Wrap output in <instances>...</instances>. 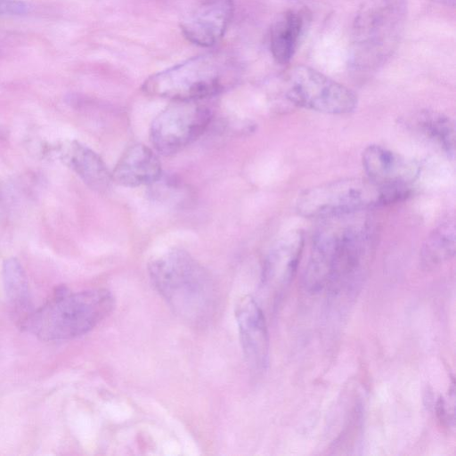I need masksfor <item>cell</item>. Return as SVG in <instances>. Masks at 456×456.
<instances>
[{"label": "cell", "mask_w": 456, "mask_h": 456, "mask_svg": "<svg viewBox=\"0 0 456 456\" xmlns=\"http://www.w3.org/2000/svg\"><path fill=\"white\" fill-rule=\"evenodd\" d=\"M239 69L220 54L208 53L190 58L149 77L142 91L172 101H201L236 84Z\"/></svg>", "instance_id": "cell-5"}, {"label": "cell", "mask_w": 456, "mask_h": 456, "mask_svg": "<svg viewBox=\"0 0 456 456\" xmlns=\"http://www.w3.org/2000/svg\"><path fill=\"white\" fill-rule=\"evenodd\" d=\"M233 13L232 0H205L183 20L180 28L188 41L212 46L224 35Z\"/></svg>", "instance_id": "cell-12"}, {"label": "cell", "mask_w": 456, "mask_h": 456, "mask_svg": "<svg viewBox=\"0 0 456 456\" xmlns=\"http://www.w3.org/2000/svg\"><path fill=\"white\" fill-rule=\"evenodd\" d=\"M285 96L296 106L325 114H347L357 106V97L351 89L305 65L289 71Z\"/></svg>", "instance_id": "cell-7"}, {"label": "cell", "mask_w": 456, "mask_h": 456, "mask_svg": "<svg viewBox=\"0 0 456 456\" xmlns=\"http://www.w3.org/2000/svg\"><path fill=\"white\" fill-rule=\"evenodd\" d=\"M362 164L366 178L380 187H411L420 171L414 159L378 144L363 150Z\"/></svg>", "instance_id": "cell-10"}, {"label": "cell", "mask_w": 456, "mask_h": 456, "mask_svg": "<svg viewBox=\"0 0 456 456\" xmlns=\"http://www.w3.org/2000/svg\"><path fill=\"white\" fill-rule=\"evenodd\" d=\"M432 1L436 2L440 4L450 6V7L455 6V0H432Z\"/></svg>", "instance_id": "cell-21"}, {"label": "cell", "mask_w": 456, "mask_h": 456, "mask_svg": "<svg viewBox=\"0 0 456 456\" xmlns=\"http://www.w3.org/2000/svg\"><path fill=\"white\" fill-rule=\"evenodd\" d=\"M455 254V224L447 220L436 226L425 240L420 250V261L427 269L449 261Z\"/></svg>", "instance_id": "cell-16"}, {"label": "cell", "mask_w": 456, "mask_h": 456, "mask_svg": "<svg viewBox=\"0 0 456 456\" xmlns=\"http://www.w3.org/2000/svg\"><path fill=\"white\" fill-rule=\"evenodd\" d=\"M449 390L447 398L440 396L436 403V414L443 425L451 427L454 423V387Z\"/></svg>", "instance_id": "cell-19"}, {"label": "cell", "mask_w": 456, "mask_h": 456, "mask_svg": "<svg viewBox=\"0 0 456 456\" xmlns=\"http://www.w3.org/2000/svg\"><path fill=\"white\" fill-rule=\"evenodd\" d=\"M360 213L327 218L314 234L303 274L308 292L327 288L338 300L352 299L360 291L374 248L373 227Z\"/></svg>", "instance_id": "cell-1"}, {"label": "cell", "mask_w": 456, "mask_h": 456, "mask_svg": "<svg viewBox=\"0 0 456 456\" xmlns=\"http://www.w3.org/2000/svg\"><path fill=\"white\" fill-rule=\"evenodd\" d=\"M152 284L173 311L192 324L213 314L217 291L208 272L188 252L169 249L149 263Z\"/></svg>", "instance_id": "cell-2"}, {"label": "cell", "mask_w": 456, "mask_h": 456, "mask_svg": "<svg viewBox=\"0 0 456 456\" xmlns=\"http://www.w3.org/2000/svg\"><path fill=\"white\" fill-rule=\"evenodd\" d=\"M27 9V4L20 0H0V15L22 14Z\"/></svg>", "instance_id": "cell-20"}, {"label": "cell", "mask_w": 456, "mask_h": 456, "mask_svg": "<svg viewBox=\"0 0 456 456\" xmlns=\"http://www.w3.org/2000/svg\"><path fill=\"white\" fill-rule=\"evenodd\" d=\"M235 316L247 362L255 370H264L268 363L269 337L262 308L255 298L244 296L236 305Z\"/></svg>", "instance_id": "cell-11"}, {"label": "cell", "mask_w": 456, "mask_h": 456, "mask_svg": "<svg viewBox=\"0 0 456 456\" xmlns=\"http://www.w3.org/2000/svg\"><path fill=\"white\" fill-rule=\"evenodd\" d=\"M304 232L293 229L280 237L269 249L263 265L262 288L274 299L292 281L304 248Z\"/></svg>", "instance_id": "cell-9"}, {"label": "cell", "mask_w": 456, "mask_h": 456, "mask_svg": "<svg viewBox=\"0 0 456 456\" xmlns=\"http://www.w3.org/2000/svg\"><path fill=\"white\" fill-rule=\"evenodd\" d=\"M418 127L444 151L449 158L455 152V126L452 119L435 110H422L417 118Z\"/></svg>", "instance_id": "cell-17"}, {"label": "cell", "mask_w": 456, "mask_h": 456, "mask_svg": "<svg viewBox=\"0 0 456 456\" xmlns=\"http://www.w3.org/2000/svg\"><path fill=\"white\" fill-rule=\"evenodd\" d=\"M385 205L383 188L359 177L313 186L302 191L296 201L298 214L308 218H330Z\"/></svg>", "instance_id": "cell-6"}, {"label": "cell", "mask_w": 456, "mask_h": 456, "mask_svg": "<svg viewBox=\"0 0 456 456\" xmlns=\"http://www.w3.org/2000/svg\"><path fill=\"white\" fill-rule=\"evenodd\" d=\"M8 131L6 127L0 125V140L4 139L7 136Z\"/></svg>", "instance_id": "cell-22"}, {"label": "cell", "mask_w": 456, "mask_h": 456, "mask_svg": "<svg viewBox=\"0 0 456 456\" xmlns=\"http://www.w3.org/2000/svg\"><path fill=\"white\" fill-rule=\"evenodd\" d=\"M406 19V0H364L353 22L350 69L369 74L383 66L398 47Z\"/></svg>", "instance_id": "cell-4"}, {"label": "cell", "mask_w": 456, "mask_h": 456, "mask_svg": "<svg viewBox=\"0 0 456 456\" xmlns=\"http://www.w3.org/2000/svg\"><path fill=\"white\" fill-rule=\"evenodd\" d=\"M200 101H173L153 119L150 140L164 156L177 153L208 129L211 110Z\"/></svg>", "instance_id": "cell-8"}, {"label": "cell", "mask_w": 456, "mask_h": 456, "mask_svg": "<svg viewBox=\"0 0 456 456\" xmlns=\"http://www.w3.org/2000/svg\"><path fill=\"white\" fill-rule=\"evenodd\" d=\"M111 176L114 183L125 187L153 184L162 177L161 163L151 148L135 143L125 150Z\"/></svg>", "instance_id": "cell-14"}, {"label": "cell", "mask_w": 456, "mask_h": 456, "mask_svg": "<svg viewBox=\"0 0 456 456\" xmlns=\"http://www.w3.org/2000/svg\"><path fill=\"white\" fill-rule=\"evenodd\" d=\"M114 307V298L105 289L71 292L64 287L21 321L24 329L45 341L66 340L90 331Z\"/></svg>", "instance_id": "cell-3"}, {"label": "cell", "mask_w": 456, "mask_h": 456, "mask_svg": "<svg viewBox=\"0 0 456 456\" xmlns=\"http://www.w3.org/2000/svg\"><path fill=\"white\" fill-rule=\"evenodd\" d=\"M301 11L287 10L273 22L270 32V50L275 61L284 65L290 61L305 28Z\"/></svg>", "instance_id": "cell-15"}, {"label": "cell", "mask_w": 456, "mask_h": 456, "mask_svg": "<svg viewBox=\"0 0 456 456\" xmlns=\"http://www.w3.org/2000/svg\"><path fill=\"white\" fill-rule=\"evenodd\" d=\"M2 277L9 303L17 313L25 312L29 304L28 282L25 271L17 258L9 257L4 261Z\"/></svg>", "instance_id": "cell-18"}, {"label": "cell", "mask_w": 456, "mask_h": 456, "mask_svg": "<svg viewBox=\"0 0 456 456\" xmlns=\"http://www.w3.org/2000/svg\"><path fill=\"white\" fill-rule=\"evenodd\" d=\"M56 154L92 190L104 192L113 183L103 159L86 145L76 140L65 141L57 147Z\"/></svg>", "instance_id": "cell-13"}]
</instances>
